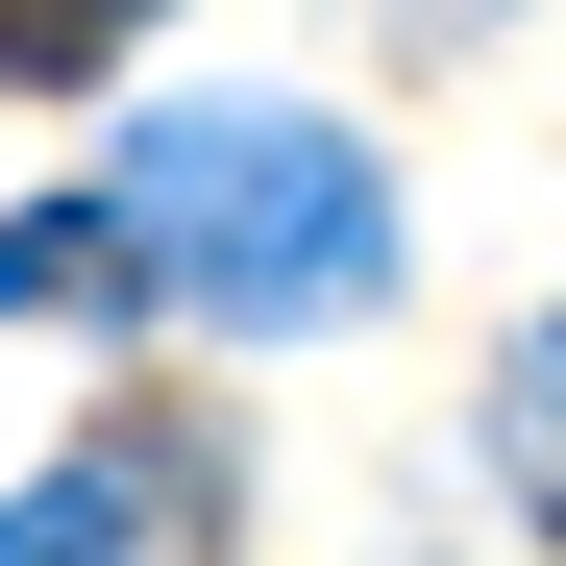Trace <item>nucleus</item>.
<instances>
[{
  "label": "nucleus",
  "mask_w": 566,
  "mask_h": 566,
  "mask_svg": "<svg viewBox=\"0 0 566 566\" xmlns=\"http://www.w3.org/2000/svg\"><path fill=\"white\" fill-rule=\"evenodd\" d=\"M0 566H124V468H50V493H0Z\"/></svg>",
  "instance_id": "7ed1b4c3"
},
{
  "label": "nucleus",
  "mask_w": 566,
  "mask_h": 566,
  "mask_svg": "<svg viewBox=\"0 0 566 566\" xmlns=\"http://www.w3.org/2000/svg\"><path fill=\"white\" fill-rule=\"evenodd\" d=\"M148 296V247L99 222V198H50V222H0V321H124Z\"/></svg>",
  "instance_id": "f03ea898"
},
{
  "label": "nucleus",
  "mask_w": 566,
  "mask_h": 566,
  "mask_svg": "<svg viewBox=\"0 0 566 566\" xmlns=\"http://www.w3.org/2000/svg\"><path fill=\"white\" fill-rule=\"evenodd\" d=\"M124 25H148V0H0V74H99Z\"/></svg>",
  "instance_id": "39448f33"
},
{
  "label": "nucleus",
  "mask_w": 566,
  "mask_h": 566,
  "mask_svg": "<svg viewBox=\"0 0 566 566\" xmlns=\"http://www.w3.org/2000/svg\"><path fill=\"white\" fill-rule=\"evenodd\" d=\"M493 443H517V493L566 517V321H517V369H493Z\"/></svg>",
  "instance_id": "20e7f679"
},
{
  "label": "nucleus",
  "mask_w": 566,
  "mask_h": 566,
  "mask_svg": "<svg viewBox=\"0 0 566 566\" xmlns=\"http://www.w3.org/2000/svg\"><path fill=\"white\" fill-rule=\"evenodd\" d=\"M99 222L148 247V296H198L247 345H321V321L395 296V172H369L345 124H296V99H172V124H124Z\"/></svg>",
  "instance_id": "f257e3e1"
}]
</instances>
